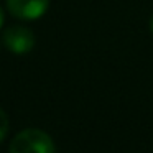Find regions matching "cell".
I'll return each instance as SVG.
<instances>
[{
	"mask_svg": "<svg viewBox=\"0 0 153 153\" xmlns=\"http://www.w3.org/2000/svg\"><path fill=\"white\" fill-rule=\"evenodd\" d=\"M2 25H4V10L0 7V28H2Z\"/></svg>",
	"mask_w": 153,
	"mask_h": 153,
	"instance_id": "cell-5",
	"label": "cell"
},
{
	"mask_svg": "<svg viewBox=\"0 0 153 153\" xmlns=\"http://www.w3.org/2000/svg\"><path fill=\"white\" fill-rule=\"evenodd\" d=\"M8 128H10V120H8V115L5 114V110L0 109V142L7 137Z\"/></svg>",
	"mask_w": 153,
	"mask_h": 153,
	"instance_id": "cell-4",
	"label": "cell"
},
{
	"mask_svg": "<svg viewBox=\"0 0 153 153\" xmlns=\"http://www.w3.org/2000/svg\"><path fill=\"white\" fill-rule=\"evenodd\" d=\"M50 0H7V8L20 20H38L46 13Z\"/></svg>",
	"mask_w": 153,
	"mask_h": 153,
	"instance_id": "cell-3",
	"label": "cell"
},
{
	"mask_svg": "<svg viewBox=\"0 0 153 153\" xmlns=\"http://www.w3.org/2000/svg\"><path fill=\"white\" fill-rule=\"evenodd\" d=\"M8 153H56L54 142L40 128H25L10 142Z\"/></svg>",
	"mask_w": 153,
	"mask_h": 153,
	"instance_id": "cell-1",
	"label": "cell"
},
{
	"mask_svg": "<svg viewBox=\"0 0 153 153\" xmlns=\"http://www.w3.org/2000/svg\"><path fill=\"white\" fill-rule=\"evenodd\" d=\"M4 45L15 54L30 53L35 46V35L30 28L15 25L4 31Z\"/></svg>",
	"mask_w": 153,
	"mask_h": 153,
	"instance_id": "cell-2",
	"label": "cell"
},
{
	"mask_svg": "<svg viewBox=\"0 0 153 153\" xmlns=\"http://www.w3.org/2000/svg\"><path fill=\"white\" fill-rule=\"evenodd\" d=\"M150 27H152V31H153V17H152V22H150Z\"/></svg>",
	"mask_w": 153,
	"mask_h": 153,
	"instance_id": "cell-6",
	"label": "cell"
}]
</instances>
